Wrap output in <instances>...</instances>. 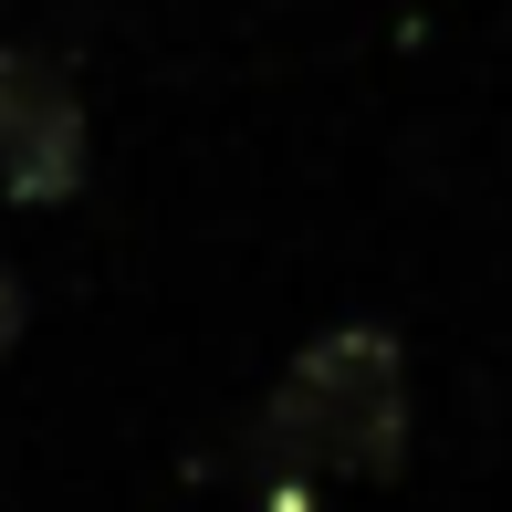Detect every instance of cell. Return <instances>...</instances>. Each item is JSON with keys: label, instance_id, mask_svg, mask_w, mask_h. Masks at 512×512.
Returning a JSON list of instances; mask_svg holds the SVG:
<instances>
[{"label": "cell", "instance_id": "cell-1", "mask_svg": "<svg viewBox=\"0 0 512 512\" xmlns=\"http://www.w3.org/2000/svg\"><path fill=\"white\" fill-rule=\"evenodd\" d=\"M262 460L314 481H387L408 460V356L387 324H335L262 398Z\"/></svg>", "mask_w": 512, "mask_h": 512}, {"label": "cell", "instance_id": "cell-2", "mask_svg": "<svg viewBox=\"0 0 512 512\" xmlns=\"http://www.w3.org/2000/svg\"><path fill=\"white\" fill-rule=\"evenodd\" d=\"M95 168V136H84V95L53 53L32 42H0V199L21 209H63Z\"/></svg>", "mask_w": 512, "mask_h": 512}, {"label": "cell", "instance_id": "cell-3", "mask_svg": "<svg viewBox=\"0 0 512 512\" xmlns=\"http://www.w3.org/2000/svg\"><path fill=\"white\" fill-rule=\"evenodd\" d=\"M21 314H32V304H21V272L0 262V356H11V345H21Z\"/></svg>", "mask_w": 512, "mask_h": 512}]
</instances>
